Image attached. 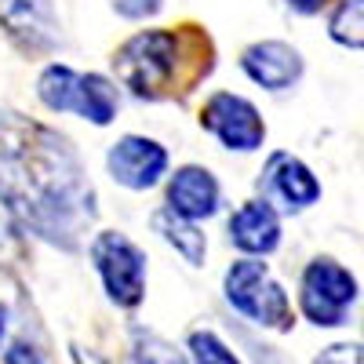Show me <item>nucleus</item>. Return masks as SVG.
<instances>
[{"label": "nucleus", "mask_w": 364, "mask_h": 364, "mask_svg": "<svg viewBox=\"0 0 364 364\" xmlns=\"http://www.w3.org/2000/svg\"><path fill=\"white\" fill-rule=\"evenodd\" d=\"M0 190L26 230L70 252L95 219V193L70 139L11 109H0Z\"/></svg>", "instance_id": "1"}, {"label": "nucleus", "mask_w": 364, "mask_h": 364, "mask_svg": "<svg viewBox=\"0 0 364 364\" xmlns=\"http://www.w3.org/2000/svg\"><path fill=\"white\" fill-rule=\"evenodd\" d=\"M215 66V48L197 26L142 29L113 55L117 80L139 99H175L190 91Z\"/></svg>", "instance_id": "2"}, {"label": "nucleus", "mask_w": 364, "mask_h": 364, "mask_svg": "<svg viewBox=\"0 0 364 364\" xmlns=\"http://www.w3.org/2000/svg\"><path fill=\"white\" fill-rule=\"evenodd\" d=\"M226 299L237 314H245L248 321H255L262 328L288 331L295 324V314H291V302H288L284 288L273 281L269 266L259 262V259H237L226 269Z\"/></svg>", "instance_id": "3"}, {"label": "nucleus", "mask_w": 364, "mask_h": 364, "mask_svg": "<svg viewBox=\"0 0 364 364\" xmlns=\"http://www.w3.org/2000/svg\"><path fill=\"white\" fill-rule=\"evenodd\" d=\"M91 259H95V269L117 306H139L146 295V252L135 240L117 230H102L91 240Z\"/></svg>", "instance_id": "4"}, {"label": "nucleus", "mask_w": 364, "mask_h": 364, "mask_svg": "<svg viewBox=\"0 0 364 364\" xmlns=\"http://www.w3.org/2000/svg\"><path fill=\"white\" fill-rule=\"evenodd\" d=\"M357 299V281L346 266H339L336 259H317L306 266L299 284V306L314 324L336 328L346 321V310Z\"/></svg>", "instance_id": "5"}, {"label": "nucleus", "mask_w": 364, "mask_h": 364, "mask_svg": "<svg viewBox=\"0 0 364 364\" xmlns=\"http://www.w3.org/2000/svg\"><path fill=\"white\" fill-rule=\"evenodd\" d=\"M200 124L215 135L226 149H240V154L259 149L262 139H266V124H262L259 109L248 99L230 95V91H219V95H211L204 102Z\"/></svg>", "instance_id": "6"}, {"label": "nucleus", "mask_w": 364, "mask_h": 364, "mask_svg": "<svg viewBox=\"0 0 364 364\" xmlns=\"http://www.w3.org/2000/svg\"><path fill=\"white\" fill-rule=\"evenodd\" d=\"M109 175L128 190H149L157 186L161 175L168 171V149L154 139H142V135H124L117 139L109 149Z\"/></svg>", "instance_id": "7"}, {"label": "nucleus", "mask_w": 364, "mask_h": 364, "mask_svg": "<svg viewBox=\"0 0 364 364\" xmlns=\"http://www.w3.org/2000/svg\"><path fill=\"white\" fill-rule=\"evenodd\" d=\"M0 26L26 51H51L58 44V18L51 0H0Z\"/></svg>", "instance_id": "8"}, {"label": "nucleus", "mask_w": 364, "mask_h": 364, "mask_svg": "<svg viewBox=\"0 0 364 364\" xmlns=\"http://www.w3.org/2000/svg\"><path fill=\"white\" fill-rule=\"evenodd\" d=\"M259 190L266 193L262 200H277L284 211H302L321 197V182L314 178V171L291 154H273L266 161V171L259 178Z\"/></svg>", "instance_id": "9"}, {"label": "nucleus", "mask_w": 364, "mask_h": 364, "mask_svg": "<svg viewBox=\"0 0 364 364\" xmlns=\"http://www.w3.org/2000/svg\"><path fill=\"white\" fill-rule=\"evenodd\" d=\"M168 208L182 219H208L219 211V182L208 168H197V164H186L178 168L168 182Z\"/></svg>", "instance_id": "10"}, {"label": "nucleus", "mask_w": 364, "mask_h": 364, "mask_svg": "<svg viewBox=\"0 0 364 364\" xmlns=\"http://www.w3.org/2000/svg\"><path fill=\"white\" fill-rule=\"evenodd\" d=\"M240 66H245V73L255 84H262L269 91H284L302 77V55L284 41H262L240 55Z\"/></svg>", "instance_id": "11"}, {"label": "nucleus", "mask_w": 364, "mask_h": 364, "mask_svg": "<svg viewBox=\"0 0 364 364\" xmlns=\"http://www.w3.org/2000/svg\"><path fill=\"white\" fill-rule=\"evenodd\" d=\"M230 240L248 255H269L281 245V215L269 200H248L233 211L230 219Z\"/></svg>", "instance_id": "12"}, {"label": "nucleus", "mask_w": 364, "mask_h": 364, "mask_svg": "<svg viewBox=\"0 0 364 364\" xmlns=\"http://www.w3.org/2000/svg\"><path fill=\"white\" fill-rule=\"evenodd\" d=\"M73 113L91 120V124L106 128L109 120L117 117V87H113V80H106L102 73H80L77 77Z\"/></svg>", "instance_id": "13"}, {"label": "nucleus", "mask_w": 364, "mask_h": 364, "mask_svg": "<svg viewBox=\"0 0 364 364\" xmlns=\"http://www.w3.org/2000/svg\"><path fill=\"white\" fill-rule=\"evenodd\" d=\"M154 230L168 240V245L186 259L190 266H204V255H208V240H204V233L197 230V223H190V219H182V215H175L171 208H157L154 211Z\"/></svg>", "instance_id": "14"}, {"label": "nucleus", "mask_w": 364, "mask_h": 364, "mask_svg": "<svg viewBox=\"0 0 364 364\" xmlns=\"http://www.w3.org/2000/svg\"><path fill=\"white\" fill-rule=\"evenodd\" d=\"M26 262V226L11 197L0 190V269H15Z\"/></svg>", "instance_id": "15"}, {"label": "nucleus", "mask_w": 364, "mask_h": 364, "mask_svg": "<svg viewBox=\"0 0 364 364\" xmlns=\"http://www.w3.org/2000/svg\"><path fill=\"white\" fill-rule=\"evenodd\" d=\"M77 70H70V66H48L44 73H41V80H37V95H41V102L48 106V109H55V113H73V99H77Z\"/></svg>", "instance_id": "16"}, {"label": "nucleus", "mask_w": 364, "mask_h": 364, "mask_svg": "<svg viewBox=\"0 0 364 364\" xmlns=\"http://www.w3.org/2000/svg\"><path fill=\"white\" fill-rule=\"evenodd\" d=\"M360 15H364V0H343V4L336 8V15H331L328 22V33L336 44H346V48H360L364 44V33H360Z\"/></svg>", "instance_id": "17"}, {"label": "nucleus", "mask_w": 364, "mask_h": 364, "mask_svg": "<svg viewBox=\"0 0 364 364\" xmlns=\"http://www.w3.org/2000/svg\"><path fill=\"white\" fill-rule=\"evenodd\" d=\"M135 360L139 364H190L168 339L154 336V331H135Z\"/></svg>", "instance_id": "18"}, {"label": "nucleus", "mask_w": 364, "mask_h": 364, "mask_svg": "<svg viewBox=\"0 0 364 364\" xmlns=\"http://www.w3.org/2000/svg\"><path fill=\"white\" fill-rule=\"evenodd\" d=\"M190 353H193L197 364H240L215 331H193L190 336Z\"/></svg>", "instance_id": "19"}, {"label": "nucleus", "mask_w": 364, "mask_h": 364, "mask_svg": "<svg viewBox=\"0 0 364 364\" xmlns=\"http://www.w3.org/2000/svg\"><path fill=\"white\" fill-rule=\"evenodd\" d=\"M314 364H360V346L357 343H339V346H328Z\"/></svg>", "instance_id": "20"}, {"label": "nucleus", "mask_w": 364, "mask_h": 364, "mask_svg": "<svg viewBox=\"0 0 364 364\" xmlns=\"http://www.w3.org/2000/svg\"><path fill=\"white\" fill-rule=\"evenodd\" d=\"M161 0H113V11L124 15V18H149L157 15Z\"/></svg>", "instance_id": "21"}, {"label": "nucleus", "mask_w": 364, "mask_h": 364, "mask_svg": "<svg viewBox=\"0 0 364 364\" xmlns=\"http://www.w3.org/2000/svg\"><path fill=\"white\" fill-rule=\"evenodd\" d=\"M4 364H44L41 350L29 346V343H11L8 353H4Z\"/></svg>", "instance_id": "22"}, {"label": "nucleus", "mask_w": 364, "mask_h": 364, "mask_svg": "<svg viewBox=\"0 0 364 364\" xmlns=\"http://www.w3.org/2000/svg\"><path fill=\"white\" fill-rule=\"evenodd\" d=\"M284 4L291 11H299V15H317V11H324L331 4V0H284Z\"/></svg>", "instance_id": "23"}, {"label": "nucleus", "mask_w": 364, "mask_h": 364, "mask_svg": "<svg viewBox=\"0 0 364 364\" xmlns=\"http://www.w3.org/2000/svg\"><path fill=\"white\" fill-rule=\"evenodd\" d=\"M73 364H109L106 357H99L95 350H84V346H73Z\"/></svg>", "instance_id": "24"}, {"label": "nucleus", "mask_w": 364, "mask_h": 364, "mask_svg": "<svg viewBox=\"0 0 364 364\" xmlns=\"http://www.w3.org/2000/svg\"><path fill=\"white\" fill-rule=\"evenodd\" d=\"M4 328H8V314H4V306H0V339H4Z\"/></svg>", "instance_id": "25"}]
</instances>
